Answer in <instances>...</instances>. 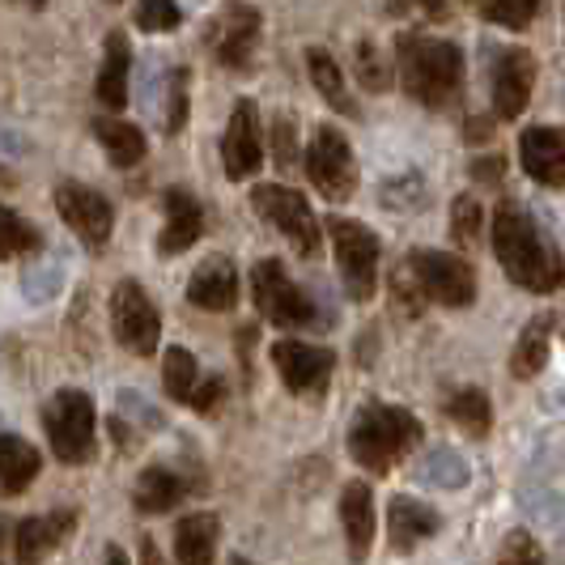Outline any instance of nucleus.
<instances>
[{"label":"nucleus","instance_id":"obj_1","mask_svg":"<svg viewBox=\"0 0 565 565\" xmlns=\"http://www.w3.org/2000/svg\"><path fill=\"white\" fill-rule=\"evenodd\" d=\"M493 252L510 281L527 294H557L565 285V259L557 243L519 200L502 196L493 209Z\"/></svg>","mask_w":565,"mask_h":565},{"label":"nucleus","instance_id":"obj_2","mask_svg":"<svg viewBox=\"0 0 565 565\" xmlns=\"http://www.w3.org/2000/svg\"><path fill=\"white\" fill-rule=\"evenodd\" d=\"M399 85L429 111H447L463 94V52L447 39H429L422 30H404L396 39Z\"/></svg>","mask_w":565,"mask_h":565},{"label":"nucleus","instance_id":"obj_3","mask_svg":"<svg viewBox=\"0 0 565 565\" xmlns=\"http://www.w3.org/2000/svg\"><path fill=\"white\" fill-rule=\"evenodd\" d=\"M417 443H422V422L408 408H396V404L370 399L358 408V417L349 425V455H353V463L366 468L370 477H387L392 463L404 459Z\"/></svg>","mask_w":565,"mask_h":565},{"label":"nucleus","instance_id":"obj_4","mask_svg":"<svg viewBox=\"0 0 565 565\" xmlns=\"http://www.w3.org/2000/svg\"><path fill=\"white\" fill-rule=\"evenodd\" d=\"M43 429H47V443H52L60 463L82 468V463L94 459V399L85 396V392L64 387V392L47 399Z\"/></svg>","mask_w":565,"mask_h":565},{"label":"nucleus","instance_id":"obj_5","mask_svg":"<svg viewBox=\"0 0 565 565\" xmlns=\"http://www.w3.org/2000/svg\"><path fill=\"white\" fill-rule=\"evenodd\" d=\"M252 294H255V307L268 323L277 328H315L319 323V307L315 298L302 289V285L289 281L281 259H259L252 268Z\"/></svg>","mask_w":565,"mask_h":565},{"label":"nucleus","instance_id":"obj_6","mask_svg":"<svg viewBox=\"0 0 565 565\" xmlns=\"http://www.w3.org/2000/svg\"><path fill=\"white\" fill-rule=\"evenodd\" d=\"M328 234H332V252H337L344 294H349L353 302H370L374 289H379V255H383L379 238H374L366 226L349 222V217H332V222H328Z\"/></svg>","mask_w":565,"mask_h":565},{"label":"nucleus","instance_id":"obj_7","mask_svg":"<svg viewBox=\"0 0 565 565\" xmlns=\"http://www.w3.org/2000/svg\"><path fill=\"white\" fill-rule=\"evenodd\" d=\"M404 264L425 294V302H438V307H472L477 302V273L468 259L447 252H413Z\"/></svg>","mask_w":565,"mask_h":565},{"label":"nucleus","instance_id":"obj_8","mask_svg":"<svg viewBox=\"0 0 565 565\" xmlns=\"http://www.w3.org/2000/svg\"><path fill=\"white\" fill-rule=\"evenodd\" d=\"M252 209L264 222L281 230L285 238L298 247V255H307V259L319 255V222H315L311 204L302 192H294L285 183H259L252 192Z\"/></svg>","mask_w":565,"mask_h":565},{"label":"nucleus","instance_id":"obj_9","mask_svg":"<svg viewBox=\"0 0 565 565\" xmlns=\"http://www.w3.org/2000/svg\"><path fill=\"white\" fill-rule=\"evenodd\" d=\"M307 174L319 188V196H328L332 204L349 200L358 192V158H353V145L344 141V132L323 124L315 128L311 153H307Z\"/></svg>","mask_w":565,"mask_h":565},{"label":"nucleus","instance_id":"obj_10","mask_svg":"<svg viewBox=\"0 0 565 565\" xmlns=\"http://www.w3.org/2000/svg\"><path fill=\"white\" fill-rule=\"evenodd\" d=\"M111 328L115 340L137 353V358H149L158 349V337H162V315L153 307V298L141 289V281H119L111 294Z\"/></svg>","mask_w":565,"mask_h":565},{"label":"nucleus","instance_id":"obj_11","mask_svg":"<svg viewBox=\"0 0 565 565\" xmlns=\"http://www.w3.org/2000/svg\"><path fill=\"white\" fill-rule=\"evenodd\" d=\"M259 26H264V18H259V9L247 4V0H226V9L217 13V22L209 30V47H213V56L222 68H247L255 56V43H259Z\"/></svg>","mask_w":565,"mask_h":565},{"label":"nucleus","instance_id":"obj_12","mask_svg":"<svg viewBox=\"0 0 565 565\" xmlns=\"http://www.w3.org/2000/svg\"><path fill=\"white\" fill-rule=\"evenodd\" d=\"M56 209H60V217H64V226L73 230L89 252H103V247H107L115 213H111V200L103 196V192H94V188H85V183H60Z\"/></svg>","mask_w":565,"mask_h":565},{"label":"nucleus","instance_id":"obj_13","mask_svg":"<svg viewBox=\"0 0 565 565\" xmlns=\"http://www.w3.org/2000/svg\"><path fill=\"white\" fill-rule=\"evenodd\" d=\"M273 366H277V374L294 396H319L332 383L337 358H332V349H319L307 340H277L273 344Z\"/></svg>","mask_w":565,"mask_h":565},{"label":"nucleus","instance_id":"obj_14","mask_svg":"<svg viewBox=\"0 0 565 565\" xmlns=\"http://www.w3.org/2000/svg\"><path fill=\"white\" fill-rule=\"evenodd\" d=\"M532 85H536V56L527 47H507L493 60V115L519 119L532 103Z\"/></svg>","mask_w":565,"mask_h":565},{"label":"nucleus","instance_id":"obj_15","mask_svg":"<svg viewBox=\"0 0 565 565\" xmlns=\"http://www.w3.org/2000/svg\"><path fill=\"white\" fill-rule=\"evenodd\" d=\"M264 167V141H259V111L252 98H243L222 137V170L230 179H252Z\"/></svg>","mask_w":565,"mask_h":565},{"label":"nucleus","instance_id":"obj_16","mask_svg":"<svg viewBox=\"0 0 565 565\" xmlns=\"http://www.w3.org/2000/svg\"><path fill=\"white\" fill-rule=\"evenodd\" d=\"M519 158L536 183L565 192V128H544V124L527 128L519 137Z\"/></svg>","mask_w":565,"mask_h":565},{"label":"nucleus","instance_id":"obj_17","mask_svg":"<svg viewBox=\"0 0 565 565\" xmlns=\"http://www.w3.org/2000/svg\"><path fill=\"white\" fill-rule=\"evenodd\" d=\"M77 527V510H56V514H34L22 519L13 532V562L18 565H43V557L68 540Z\"/></svg>","mask_w":565,"mask_h":565},{"label":"nucleus","instance_id":"obj_18","mask_svg":"<svg viewBox=\"0 0 565 565\" xmlns=\"http://www.w3.org/2000/svg\"><path fill=\"white\" fill-rule=\"evenodd\" d=\"M188 302L200 311H234L238 302V273L226 255H209L188 281Z\"/></svg>","mask_w":565,"mask_h":565},{"label":"nucleus","instance_id":"obj_19","mask_svg":"<svg viewBox=\"0 0 565 565\" xmlns=\"http://www.w3.org/2000/svg\"><path fill=\"white\" fill-rule=\"evenodd\" d=\"M340 523L349 540V557L353 565H366L370 544H374V493L366 481H349L340 493Z\"/></svg>","mask_w":565,"mask_h":565},{"label":"nucleus","instance_id":"obj_20","mask_svg":"<svg viewBox=\"0 0 565 565\" xmlns=\"http://www.w3.org/2000/svg\"><path fill=\"white\" fill-rule=\"evenodd\" d=\"M162 200H167V226H162V238H158V252L179 255L188 247H196V238L204 234V209L196 204V196H188L183 188H167Z\"/></svg>","mask_w":565,"mask_h":565},{"label":"nucleus","instance_id":"obj_21","mask_svg":"<svg viewBox=\"0 0 565 565\" xmlns=\"http://www.w3.org/2000/svg\"><path fill=\"white\" fill-rule=\"evenodd\" d=\"M438 527H443V519L425 507V502H417V498H392V507H387V532H392V548L396 553H413L422 540L438 536Z\"/></svg>","mask_w":565,"mask_h":565},{"label":"nucleus","instance_id":"obj_22","mask_svg":"<svg viewBox=\"0 0 565 565\" xmlns=\"http://www.w3.org/2000/svg\"><path fill=\"white\" fill-rule=\"evenodd\" d=\"M188 489H192L188 477H179L167 463H153V468H145L141 477H137L132 502H137L141 514H167V510H174L188 498Z\"/></svg>","mask_w":565,"mask_h":565},{"label":"nucleus","instance_id":"obj_23","mask_svg":"<svg viewBox=\"0 0 565 565\" xmlns=\"http://www.w3.org/2000/svg\"><path fill=\"white\" fill-rule=\"evenodd\" d=\"M217 536H222L217 514H209V510L188 514L174 527V557H179V565H213V557H217Z\"/></svg>","mask_w":565,"mask_h":565},{"label":"nucleus","instance_id":"obj_24","mask_svg":"<svg viewBox=\"0 0 565 565\" xmlns=\"http://www.w3.org/2000/svg\"><path fill=\"white\" fill-rule=\"evenodd\" d=\"M128 68H132V47H128V34L111 30L107 34V60H103V73H98V103L107 111H124L128 107Z\"/></svg>","mask_w":565,"mask_h":565},{"label":"nucleus","instance_id":"obj_25","mask_svg":"<svg viewBox=\"0 0 565 565\" xmlns=\"http://www.w3.org/2000/svg\"><path fill=\"white\" fill-rule=\"evenodd\" d=\"M39 468H43V459L39 451L30 447L26 438H18V434H0V489L13 498V493H26L34 477H39Z\"/></svg>","mask_w":565,"mask_h":565},{"label":"nucleus","instance_id":"obj_26","mask_svg":"<svg viewBox=\"0 0 565 565\" xmlns=\"http://www.w3.org/2000/svg\"><path fill=\"white\" fill-rule=\"evenodd\" d=\"M553 315H540L532 319L527 328H523V337L514 344V353H510V374L519 379V383H527V379H536L544 362H548V340H553Z\"/></svg>","mask_w":565,"mask_h":565},{"label":"nucleus","instance_id":"obj_27","mask_svg":"<svg viewBox=\"0 0 565 565\" xmlns=\"http://www.w3.org/2000/svg\"><path fill=\"white\" fill-rule=\"evenodd\" d=\"M307 68H311V82L319 89V98L340 115H358V98L349 94V85H344V73H340V64L323 47H311L307 52Z\"/></svg>","mask_w":565,"mask_h":565},{"label":"nucleus","instance_id":"obj_28","mask_svg":"<svg viewBox=\"0 0 565 565\" xmlns=\"http://www.w3.org/2000/svg\"><path fill=\"white\" fill-rule=\"evenodd\" d=\"M94 137L103 141L111 167L132 170L145 158V132L137 124H124V119H94Z\"/></svg>","mask_w":565,"mask_h":565},{"label":"nucleus","instance_id":"obj_29","mask_svg":"<svg viewBox=\"0 0 565 565\" xmlns=\"http://www.w3.org/2000/svg\"><path fill=\"white\" fill-rule=\"evenodd\" d=\"M447 413H451V422L459 429H468L472 438H484L489 429H493V404L484 396L481 387H463V392H455L447 399Z\"/></svg>","mask_w":565,"mask_h":565},{"label":"nucleus","instance_id":"obj_30","mask_svg":"<svg viewBox=\"0 0 565 565\" xmlns=\"http://www.w3.org/2000/svg\"><path fill=\"white\" fill-rule=\"evenodd\" d=\"M196 379H200V366L196 358L188 353V349H167V358H162V387H167L170 399H179V404H188L192 392H196Z\"/></svg>","mask_w":565,"mask_h":565},{"label":"nucleus","instance_id":"obj_31","mask_svg":"<svg viewBox=\"0 0 565 565\" xmlns=\"http://www.w3.org/2000/svg\"><path fill=\"white\" fill-rule=\"evenodd\" d=\"M43 247V234L30 226L26 217H18L13 209L0 204V259H18V255H34Z\"/></svg>","mask_w":565,"mask_h":565},{"label":"nucleus","instance_id":"obj_32","mask_svg":"<svg viewBox=\"0 0 565 565\" xmlns=\"http://www.w3.org/2000/svg\"><path fill=\"white\" fill-rule=\"evenodd\" d=\"M422 481H429L434 489H463L468 484V463L451 447H438V451H429V459H425Z\"/></svg>","mask_w":565,"mask_h":565},{"label":"nucleus","instance_id":"obj_33","mask_svg":"<svg viewBox=\"0 0 565 565\" xmlns=\"http://www.w3.org/2000/svg\"><path fill=\"white\" fill-rule=\"evenodd\" d=\"M481 13L502 30H527L540 13V0H489Z\"/></svg>","mask_w":565,"mask_h":565},{"label":"nucleus","instance_id":"obj_34","mask_svg":"<svg viewBox=\"0 0 565 565\" xmlns=\"http://www.w3.org/2000/svg\"><path fill=\"white\" fill-rule=\"evenodd\" d=\"M358 82L366 85L370 94H387V89H392V68L383 64L379 47H374L370 39L358 43Z\"/></svg>","mask_w":565,"mask_h":565},{"label":"nucleus","instance_id":"obj_35","mask_svg":"<svg viewBox=\"0 0 565 565\" xmlns=\"http://www.w3.org/2000/svg\"><path fill=\"white\" fill-rule=\"evenodd\" d=\"M451 238L459 247H472L481 238V204H477V196H459L451 204Z\"/></svg>","mask_w":565,"mask_h":565},{"label":"nucleus","instance_id":"obj_36","mask_svg":"<svg viewBox=\"0 0 565 565\" xmlns=\"http://www.w3.org/2000/svg\"><path fill=\"white\" fill-rule=\"evenodd\" d=\"M188 85H192V73L188 68H174L167 85V132H183L188 124Z\"/></svg>","mask_w":565,"mask_h":565},{"label":"nucleus","instance_id":"obj_37","mask_svg":"<svg viewBox=\"0 0 565 565\" xmlns=\"http://www.w3.org/2000/svg\"><path fill=\"white\" fill-rule=\"evenodd\" d=\"M179 22H183V13H179V0H141V9H137V26L149 30V34L174 30Z\"/></svg>","mask_w":565,"mask_h":565},{"label":"nucleus","instance_id":"obj_38","mask_svg":"<svg viewBox=\"0 0 565 565\" xmlns=\"http://www.w3.org/2000/svg\"><path fill=\"white\" fill-rule=\"evenodd\" d=\"M273 162L285 174L298 167V132H294V119L289 115H277V124H273Z\"/></svg>","mask_w":565,"mask_h":565},{"label":"nucleus","instance_id":"obj_39","mask_svg":"<svg viewBox=\"0 0 565 565\" xmlns=\"http://www.w3.org/2000/svg\"><path fill=\"white\" fill-rule=\"evenodd\" d=\"M498 565H544V553H540V544L532 540V532H510Z\"/></svg>","mask_w":565,"mask_h":565},{"label":"nucleus","instance_id":"obj_40","mask_svg":"<svg viewBox=\"0 0 565 565\" xmlns=\"http://www.w3.org/2000/svg\"><path fill=\"white\" fill-rule=\"evenodd\" d=\"M392 294H396V311L399 315H422L425 311V294L417 289V281H413L408 264H399L396 273H392Z\"/></svg>","mask_w":565,"mask_h":565},{"label":"nucleus","instance_id":"obj_41","mask_svg":"<svg viewBox=\"0 0 565 565\" xmlns=\"http://www.w3.org/2000/svg\"><path fill=\"white\" fill-rule=\"evenodd\" d=\"M387 13L392 18H425V22H447L451 18L447 0H387Z\"/></svg>","mask_w":565,"mask_h":565},{"label":"nucleus","instance_id":"obj_42","mask_svg":"<svg viewBox=\"0 0 565 565\" xmlns=\"http://www.w3.org/2000/svg\"><path fill=\"white\" fill-rule=\"evenodd\" d=\"M222 396H226V379H209L204 387H196V392H192V399H188V404H196V413H213V408L222 404Z\"/></svg>","mask_w":565,"mask_h":565},{"label":"nucleus","instance_id":"obj_43","mask_svg":"<svg viewBox=\"0 0 565 565\" xmlns=\"http://www.w3.org/2000/svg\"><path fill=\"white\" fill-rule=\"evenodd\" d=\"M472 179H477V183H489V188L502 183V179H507V158H498V153L477 158V162H472Z\"/></svg>","mask_w":565,"mask_h":565},{"label":"nucleus","instance_id":"obj_44","mask_svg":"<svg viewBox=\"0 0 565 565\" xmlns=\"http://www.w3.org/2000/svg\"><path fill=\"white\" fill-rule=\"evenodd\" d=\"M493 137V124L489 119H468L463 124V141H489Z\"/></svg>","mask_w":565,"mask_h":565},{"label":"nucleus","instance_id":"obj_45","mask_svg":"<svg viewBox=\"0 0 565 565\" xmlns=\"http://www.w3.org/2000/svg\"><path fill=\"white\" fill-rule=\"evenodd\" d=\"M141 565H167V557L158 553V540H153V536L141 540Z\"/></svg>","mask_w":565,"mask_h":565},{"label":"nucleus","instance_id":"obj_46","mask_svg":"<svg viewBox=\"0 0 565 565\" xmlns=\"http://www.w3.org/2000/svg\"><path fill=\"white\" fill-rule=\"evenodd\" d=\"M107 565H128V553H124L119 544H111V548H107Z\"/></svg>","mask_w":565,"mask_h":565},{"label":"nucleus","instance_id":"obj_47","mask_svg":"<svg viewBox=\"0 0 565 565\" xmlns=\"http://www.w3.org/2000/svg\"><path fill=\"white\" fill-rule=\"evenodd\" d=\"M18 4H26V9H43L47 0H18Z\"/></svg>","mask_w":565,"mask_h":565},{"label":"nucleus","instance_id":"obj_48","mask_svg":"<svg viewBox=\"0 0 565 565\" xmlns=\"http://www.w3.org/2000/svg\"><path fill=\"white\" fill-rule=\"evenodd\" d=\"M468 4H477V9H484V4H489V0H468Z\"/></svg>","mask_w":565,"mask_h":565},{"label":"nucleus","instance_id":"obj_49","mask_svg":"<svg viewBox=\"0 0 565 565\" xmlns=\"http://www.w3.org/2000/svg\"><path fill=\"white\" fill-rule=\"evenodd\" d=\"M230 565H247V562H243V557H234V562H230Z\"/></svg>","mask_w":565,"mask_h":565},{"label":"nucleus","instance_id":"obj_50","mask_svg":"<svg viewBox=\"0 0 565 565\" xmlns=\"http://www.w3.org/2000/svg\"><path fill=\"white\" fill-rule=\"evenodd\" d=\"M0 544H4V527H0Z\"/></svg>","mask_w":565,"mask_h":565},{"label":"nucleus","instance_id":"obj_51","mask_svg":"<svg viewBox=\"0 0 565 565\" xmlns=\"http://www.w3.org/2000/svg\"><path fill=\"white\" fill-rule=\"evenodd\" d=\"M111 4H119V0H111Z\"/></svg>","mask_w":565,"mask_h":565}]
</instances>
